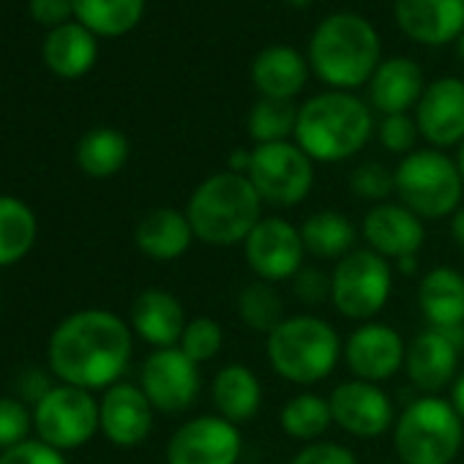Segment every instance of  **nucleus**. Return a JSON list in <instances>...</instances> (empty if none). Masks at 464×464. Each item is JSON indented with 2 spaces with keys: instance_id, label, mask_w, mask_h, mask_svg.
Instances as JSON below:
<instances>
[{
  "instance_id": "obj_1",
  "label": "nucleus",
  "mask_w": 464,
  "mask_h": 464,
  "mask_svg": "<svg viewBox=\"0 0 464 464\" xmlns=\"http://www.w3.org/2000/svg\"><path fill=\"white\" fill-rule=\"evenodd\" d=\"M131 358V328L112 312L85 309L66 317L50 336V369L74 388L118 385Z\"/></svg>"
},
{
  "instance_id": "obj_2",
  "label": "nucleus",
  "mask_w": 464,
  "mask_h": 464,
  "mask_svg": "<svg viewBox=\"0 0 464 464\" xmlns=\"http://www.w3.org/2000/svg\"><path fill=\"white\" fill-rule=\"evenodd\" d=\"M263 199L246 175L213 172L186 202V218L194 238L205 246L229 249L244 244L263 218Z\"/></svg>"
},
{
  "instance_id": "obj_3",
  "label": "nucleus",
  "mask_w": 464,
  "mask_h": 464,
  "mask_svg": "<svg viewBox=\"0 0 464 464\" xmlns=\"http://www.w3.org/2000/svg\"><path fill=\"white\" fill-rule=\"evenodd\" d=\"M382 44L374 25L353 12L325 17L309 39V69L334 91L366 85L380 61Z\"/></svg>"
},
{
  "instance_id": "obj_4",
  "label": "nucleus",
  "mask_w": 464,
  "mask_h": 464,
  "mask_svg": "<svg viewBox=\"0 0 464 464\" xmlns=\"http://www.w3.org/2000/svg\"><path fill=\"white\" fill-rule=\"evenodd\" d=\"M374 131L372 107L347 91H325L298 107L295 145L323 164L347 161L361 153Z\"/></svg>"
},
{
  "instance_id": "obj_5",
  "label": "nucleus",
  "mask_w": 464,
  "mask_h": 464,
  "mask_svg": "<svg viewBox=\"0 0 464 464\" xmlns=\"http://www.w3.org/2000/svg\"><path fill=\"white\" fill-rule=\"evenodd\" d=\"M344 342L317 314H293L266 336L271 369L293 385L323 382L342 361Z\"/></svg>"
},
{
  "instance_id": "obj_6",
  "label": "nucleus",
  "mask_w": 464,
  "mask_h": 464,
  "mask_svg": "<svg viewBox=\"0 0 464 464\" xmlns=\"http://www.w3.org/2000/svg\"><path fill=\"white\" fill-rule=\"evenodd\" d=\"M464 445V420L448 399L418 396L393 423V450L401 464H453Z\"/></svg>"
},
{
  "instance_id": "obj_7",
  "label": "nucleus",
  "mask_w": 464,
  "mask_h": 464,
  "mask_svg": "<svg viewBox=\"0 0 464 464\" xmlns=\"http://www.w3.org/2000/svg\"><path fill=\"white\" fill-rule=\"evenodd\" d=\"M396 197L423 221L450 218L461 208L464 183L456 159L437 148L412 150L393 169Z\"/></svg>"
},
{
  "instance_id": "obj_8",
  "label": "nucleus",
  "mask_w": 464,
  "mask_h": 464,
  "mask_svg": "<svg viewBox=\"0 0 464 464\" xmlns=\"http://www.w3.org/2000/svg\"><path fill=\"white\" fill-rule=\"evenodd\" d=\"M393 266L372 249H353L331 271V304L355 323H372L391 301Z\"/></svg>"
},
{
  "instance_id": "obj_9",
  "label": "nucleus",
  "mask_w": 464,
  "mask_h": 464,
  "mask_svg": "<svg viewBox=\"0 0 464 464\" xmlns=\"http://www.w3.org/2000/svg\"><path fill=\"white\" fill-rule=\"evenodd\" d=\"M246 178L266 205L295 208L314 188V161L290 140L255 145Z\"/></svg>"
},
{
  "instance_id": "obj_10",
  "label": "nucleus",
  "mask_w": 464,
  "mask_h": 464,
  "mask_svg": "<svg viewBox=\"0 0 464 464\" xmlns=\"http://www.w3.org/2000/svg\"><path fill=\"white\" fill-rule=\"evenodd\" d=\"M34 423L42 442L58 450L80 448L102 429L99 401L91 396V391L58 385L36 401Z\"/></svg>"
},
{
  "instance_id": "obj_11",
  "label": "nucleus",
  "mask_w": 464,
  "mask_h": 464,
  "mask_svg": "<svg viewBox=\"0 0 464 464\" xmlns=\"http://www.w3.org/2000/svg\"><path fill=\"white\" fill-rule=\"evenodd\" d=\"M244 257L255 279L279 285L293 282V276L306 266V246L301 227L282 216H263L244 241Z\"/></svg>"
},
{
  "instance_id": "obj_12",
  "label": "nucleus",
  "mask_w": 464,
  "mask_h": 464,
  "mask_svg": "<svg viewBox=\"0 0 464 464\" xmlns=\"http://www.w3.org/2000/svg\"><path fill=\"white\" fill-rule=\"evenodd\" d=\"M241 453V429L221 415L191 418L167 442V464H238Z\"/></svg>"
},
{
  "instance_id": "obj_13",
  "label": "nucleus",
  "mask_w": 464,
  "mask_h": 464,
  "mask_svg": "<svg viewBox=\"0 0 464 464\" xmlns=\"http://www.w3.org/2000/svg\"><path fill=\"white\" fill-rule=\"evenodd\" d=\"M331 415L334 426H339L344 434L358 440H374L385 431H393L396 410L391 396L377 385L366 380H347L339 382L331 396Z\"/></svg>"
},
{
  "instance_id": "obj_14",
  "label": "nucleus",
  "mask_w": 464,
  "mask_h": 464,
  "mask_svg": "<svg viewBox=\"0 0 464 464\" xmlns=\"http://www.w3.org/2000/svg\"><path fill=\"white\" fill-rule=\"evenodd\" d=\"M140 388L159 412H183L197 401L199 393V366L180 350L164 347L145 358Z\"/></svg>"
},
{
  "instance_id": "obj_15",
  "label": "nucleus",
  "mask_w": 464,
  "mask_h": 464,
  "mask_svg": "<svg viewBox=\"0 0 464 464\" xmlns=\"http://www.w3.org/2000/svg\"><path fill=\"white\" fill-rule=\"evenodd\" d=\"M461 347H464V328L420 331L407 344V355H404V372H407L410 382L423 396H434L442 388L453 385V380L459 377Z\"/></svg>"
},
{
  "instance_id": "obj_16",
  "label": "nucleus",
  "mask_w": 464,
  "mask_h": 464,
  "mask_svg": "<svg viewBox=\"0 0 464 464\" xmlns=\"http://www.w3.org/2000/svg\"><path fill=\"white\" fill-rule=\"evenodd\" d=\"M404 355H407V344L399 336V331L377 320L361 323L344 339V350H342V358L353 372V377L377 385L391 380L399 369H404Z\"/></svg>"
},
{
  "instance_id": "obj_17",
  "label": "nucleus",
  "mask_w": 464,
  "mask_h": 464,
  "mask_svg": "<svg viewBox=\"0 0 464 464\" xmlns=\"http://www.w3.org/2000/svg\"><path fill=\"white\" fill-rule=\"evenodd\" d=\"M361 236L366 249L385 257L388 263H399L404 257H415L423 249L426 227L410 208L396 202L372 205L361 221Z\"/></svg>"
},
{
  "instance_id": "obj_18",
  "label": "nucleus",
  "mask_w": 464,
  "mask_h": 464,
  "mask_svg": "<svg viewBox=\"0 0 464 464\" xmlns=\"http://www.w3.org/2000/svg\"><path fill=\"white\" fill-rule=\"evenodd\" d=\"M415 123L420 137L442 150L464 142V80L442 77L426 85L418 107Z\"/></svg>"
},
{
  "instance_id": "obj_19",
  "label": "nucleus",
  "mask_w": 464,
  "mask_h": 464,
  "mask_svg": "<svg viewBox=\"0 0 464 464\" xmlns=\"http://www.w3.org/2000/svg\"><path fill=\"white\" fill-rule=\"evenodd\" d=\"M396 25L426 47L459 42L464 34V0H393Z\"/></svg>"
},
{
  "instance_id": "obj_20",
  "label": "nucleus",
  "mask_w": 464,
  "mask_h": 464,
  "mask_svg": "<svg viewBox=\"0 0 464 464\" xmlns=\"http://www.w3.org/2000/svg\"><path fill=\"white\" fill-rule=\"evenodd\" d=\"M153 404L148 401L145 391L129 382H118L107 388L99 415H102V431L110 442L121 448H134L148 440L153 429Z\"/></svg>"
},
{
  "instance_id": "obj_21",
  "label": "nucleus",
  "mask_w": 464,
  "mask_h": 464,
  "mask_svg": "<svg viewBox=\"0 0 464 464\" xmlns=\"http://www.w3.org/2000/svg\"><path fill=\"white\" fill-rule=\"evenodd\" d=\"M186 323L183 304L167 290H142L131 304V331L156 350L178 347Z\"/></svg>"
},
{
  "instance_id": "obj_22",
  "label": "nucleus",
  "mask_w": 464,
  "mask_h": 464,
  "mask_svg": "<svg viewBox=\"0 0 464 464\" xmlns=\"http://www.w3.org/2000/svg\"><path fill=\"white\" fill-rule=\"evenodd\" d=\"M194 241L197 238H194V229L186 218V210H175V208L148 210L134 229L137 249L156 263L180 260L191 249Z\"/></svg>"
},
{
  "instance_id": "obj_23",
  "label": "nucleus",
  "mask_w": 464,
  "mask_h": 464,
  "mask_svg": "<svg viewBox=\"0 0 464 464\" xmlns=\"http://www.w3.org/2000/svg\"><path fill=\"white\" fill-rule=\"evenodd\" d=\"M423 72L410 58H388L369 80V104L380 115H407L423 96Z\"/></svg>"
},
{
  "instance_id": "obj_24",
  "label": "nucleus",
  "mask_w": 464,
  "mask_h": 464,
  "mask_svg": "<svg viewBox=\"0 0 464 464\" xmlns=\"http://www.w3.org/2000/svg\"><path fill=\"white\" fill-rule=\"evenodd\" d=\"M418 309L429 328H464V274L448 266L426 271L418 285Z\"/></svg>"
},
{
  "instance_id": "obj_25",
  "label": "nucleus",
  "mask_w": 464,
  "mask_h": 464,
  "mask_svg": "<svg viewBox=\"0 0 464 464\" xmlns=\"http://www.w3.org/2000/svg\"><path fill=\"white\" fill-rule=\"evenodd\" d=\"M210 401L216 407V415H221L224 420L236 426L249 423L263 407V382L255 369L244 363H227L213 374Z\"/></svg>"
},
{
  "instance_id": "obj_26",
  "label": "nucleus",
  "mask_w": 464,
  "mask_h": 464,
  "mask_svg": "<svg viewBox=\"0 0 464 464\" xmlns=\"http://www.w3.org/2000/svg\"><path fill=\"white\" fill-rule=\"evenodd\" d=\"M309 80L306 58L293 47H266L252 63V82L263 99L293 102Z\"/></svg>"
},
{
  "instance_id": "obj_27",
  "label": "nucleus",
  "mask_w": 464,
  "mask_h": 464,
  "mask_svg": "<svg viewBox=\"0 0 464 464\" xmlns=\"http://www.w3.org/2000/svg\"><path fill=\"white\" fill-rule=\"evenodd\" d=\"M301 238L306 255L314 260H334L339 263L347 257L358 241V229L353 218L342 210H317L301 224Z\"/></svg>"
},
{
  "instance_id": "obj_28",
  "label": "nucleus",
  "mask_w": 464,
  "mask_h": 464,
  "mask_svg": "<svg viewBox=\"0 0 464 464\" xmlns=\"http://www.w3.org/2000/svg\"><path fill=\"white\" fill-rule=\"evenodd\" d=\"M96 34H91L80 23H66L55 28L44 42V61L63 80H77L91 72V66L96 63Z\"/></svg>"
},
{
  "instance_id": "obj_29",
  "label": "nucleus",
  "mask_w": 464,
  "mask_h": 464,
  "mask_svg": "<svg viewBox=\"0 0 464 464\" xmlns=\"http://www.w3.org/2000/svg\"><path fill=\"white\" fill-rule=\"evenodd\" d=\"M279 426L287 437L298 442H317L325 437V431L334 426L331 401L320 393H295L290 401H285L279 412Z\"/></svg>"
},
{
  "instance_id": "obj_30",
  "label": "nucleus",
  "mask_w": 464,
  "mask_h": 464,
  "mask_svg": "<svg viewBox=\"0 0 464 464\" xmlns=\"http://www.w3.org/2000/svg\"><path fill=\"white\" fill-rule=\"evenodd\" d=\"M145 12V0H74V17L96 36L129 34Z\"/></svg>"
},
{
  "instance_id": "obj_31",
  "label": "nucleus",
  "mask_w": 464,
  "mask_h": 464,
  "mask_svg": "<svg viewBox=\"0 0 464 464\" xmlns=\"http://www.w3.org/2000/svg\"><path fill=\"white\" fill-rule=\"evenodd\" d=\"M36 244V216L17 199L0 194V266L20 263Z\"/></svg>"
},
{
  "instance_id": "obj_32",
  "label": "nucleus",
  "mask_w": 464,
  "mask_h": 464,
  "mask_svg": "<svg viewBox=\"0 0 464 464\" xmlns=\"http://www.w3.org/2000/svg\"><path fill=\"white\" fill-rule=\"evenodd\" d=\"M129 161V140L118 129H93L77 145V164L91 178H112Z\"/></svg>"
},
{
  "instance_id": "obj_33",
  "label": "nucleus",
  "mask_w": 464,
  "mask_h": 464,
  "mask_svg": "<svg viewBox=\"0 0 464 464\" xmlns=\"http://www.w3.org/2000/svg\"><path fill=\"white\" fill-rule=\"evenodd\" d=\"M236 309H238V320H241L249 331L266 334V336H268L271 331H276V328L287 320V314H285V301H282L276 285L263 282V279L249 282V285L238 293Z\"/></svg>"
},
{
  "instance_id": "obj_34",
  "label": "nucleus",
  "mask_w": 464,
  "mask_h": 464,
  "mask_svg": "<svg viewBox=\"0 0 464 464\" xmlns=\"http://www.w3.org/2000/svg\"><path fill=\"white\" fill-rule=\"evenodd\" d=\"M298 123V107L293 102L282 99H263L255 102L246 118V131L257 145H271V142H287L290 134H295Z\"/></svg>"
},
{
  "instance_id": "obj_35",
  "label": "nucleus",
  "mask_w": 464,
  "mask_h": 464,
  "mask_svg": "<svg viewBox=\"0 0 464 464\" xmlns=\"http://www.w3.org/2000/svg\"><path fill=\"white\" fill-rule=\"evenodd\" d=\"M197 366L213 361L224 347V331L213 317H194L186 323V331L178 344Z\"/></svg>"
},
{
  "instance_id": "obj_36",
  "label": "nucleus",
  "mask_w": 464,
  "mask_h": 464,
  "mask_svg": "<svg viewBox=\"0 0 464 464\" xmlns=\"http://www.w3.org/2000/svg\"><path fill=\"white\" fill-rule=\"evenodd\" d=\"M350 191L372 205L388 202L396 194L393 169H388L382 161H363L350 172Z\"/></svg>"
},
{
  "instance_id": "obj_37",
  "label": "nucleus",
  "mask_w": 464,
  "mask_h": 464,
  "mask_svg": "<svg viewBox=\"0 0 464 464\" xmlns=\"http://www.w3.org/2000/svg\"><path fill=\"white\" fill-rule=\"evenodd\" d=\"M377 137L388 153H396L404 159L415 150L420 131H418L415 118H410V115H382V121L377 126Z\"/></svg>"
},
{
  "instance_id": "obj_38",
  "label": "nucleus",
  "mask_w": 464,
  "mask_h": 464,
  "mask_svg": "<svg viewBox=\"0 0 464 464\" xmlns=\"http://www.w3.org/2000/svg\"><path fill=\"white\" fill-rule=\"evenodd\" d=\"M31 412L17 399H0V448L12 450L23 442H28L31 431Z\"/></svg>"
},
{
  "instance_id": "obj_39",
  "label": "nucleus",
  "mask_w": 464,
  "mask_h": 464,
  "mask_svg": "<svg viewBox=\"0 0 464 464\" xmlns=\"http://www.w3.org/2000/svg\"><path fill=\"white\" fill-rule=\"evenodd\" d=\"M293 295L304 304V306H323L331 301V274L314 268V266H304L295 276H293Z\"/></svg>"
},
{
  "instance_id": "obj_40",
  "label": "nucleus",
  "mask_w": 464,
  "mask_h": 464,
  "mask_svg": "<svg viewBox=\"0 0 464 464\" xmlns=\"http://www.w3.org/2000/svg\"><path fill=\"white\" fill-rule=\"evenodd\" d=\"M290 464H358L355 453L342 445V442H331V440H317V442H306Z\"/></svg>"
},
{
  "instance_id": "obj_41",
  "label": "nucleus",
  "mask_w": 464,
  "mask_h": 464,
  "mask_svg": "<svg viewBox=\"0 0 464 464\" xmlns=\"http://www.w3.org/2000/svg\"><path fill=\"white\" fill-rule=\"evenodd\" d=\"M0 464H66V459L61 456L58 448L47 445V442H23L12 450H4V456H0Z\"/></svg>"
},
{
  "instance_id": "obj_42",
  "label": "nucleus",
  "mask_w": 464,
  "mask_h": 464,
  "mask_svg": "<svg viewBox=\"0 0 464 464\" xmlns=\"http://www.w3.org/2000/svg\"><path fill=\"white\" fill-rule=\"evenodd\" d=\"M31 14L36 23L61 28L74 14V0H31Z\"/></svg>"
},
{
  "instance_id": "obj_43",
  "label": "nucleus",
  "mask_w": 464,
  "mask_h": 464,
  "mask_svg": "<svg viewBox=\"0 0 464 464\" xmlns=\"http://www.w3.org/2000/svg\"><path fill=\"white\" fill-rule=\"evenodd\" d=\"M249 167H252V150H244V148H236L229 153V161H227V169L236 172V175H249Z\"/></svg>"
},
{
  "instance_id": "obj_44",
  "label": "nucleus",
  "mask_w": 464,
  "mask_h": 464,
  "mask_svg": "<svg viewBox=\"0 0 464 464\" xmlns=\"http://www.w3.org/2000/svg\"><path fill=\"white\" fill-rule=\"evenodd\" d=\"M450 404H453V410L459 412V418L464 420V374H459L456 380H453V385H450V399H448Z\"/></svg>"
},
{
  "instance_id": "obj_45",
  "label": "nucleus",
  "mask_w": 464,
  "mask_h": 464,
  "mask_svg": "<svg viewBox=\"0 0 464 464\" xmlns=\"http://www.w3.org/2000/svg\"><path fill=\"white\" fill-rule=\"evenodd\" d=\"M450 238L459 249H464V205L450 216Z\"/></svg>"
},
{
  "instance_id": "obj_46",
  "label": "nucleus",
  "mask_w": 464,
  "mask_h": 464,
  "mask_svg": "<svg viewBox=\"0 0 464 464\" xmlns=\"http://www.w3.org/2000/svg\"><path fill=\"white\" fill-rule=\"evenodd\" d=\"M393 266H396L399 274L415 276V274H418V255H415V257H404V260H399V263H393Z\"/></svg>"
},
{
  "instance_id": "obj_47",
  "label": "nucleus",
  "mask_w": 464,
  "mask_h": 464,
  "mask_svg": "<svg viewBox=\"0 0 464 464\" xmlns=\"http://www.w3.org/2000/svg\"><path fill=\"white\" fill-rule=\"evenodd\" d=\"M456 167H459V175H461V183H464V142L456 150Z\"/></svg>"
},
{
  "instance_id": "obj_48",
  "label": "nucleus",
  "mask_w": 464,
  "mask_h": 464,
  "mask_svg": "<svg viewBox=\"0 0 464 464\" xmlns=\"http://www.w3.org/2000/svg\"><path fill=\"white\" fill-rule=\"evenodd\" d=\"M285 4L293 9H306V6H312V0H285Z\"/></svg>"
},
{
  "instance_id": "obj_49",
  "label": "nucleus",
  "mask_w": 464,
  "mask_h": 464,
  "mask_svg": "<svg viewBox=\"0 0 464 464\" xmlns=\"http://www.w3.org/2000/svg\"><path fill=\"white\" fill-rule=\"evenodd\" d=\"M456 55L461 58V63H464V34H461V39L456 42Z\"/></svg>"
},
{
  "instance_id": "obj_50",
  "label": "nucleus",
  "mask_w": 464,
  "mask_h": 464,
  "mask_svg": "<svg viewBox=\"0 0 464 464\" xmlns=\"http://www.w3.org/2000/svg\"><path fill=\"white\" fill-rule=\"evenodd\" d=\"M393 464H401V461H393Z\"/></svg>"
}]
</instances>
